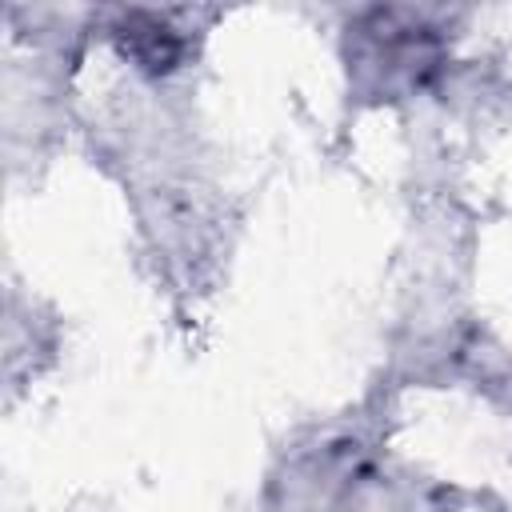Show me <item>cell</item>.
<instances>
[{
	"mask_svg": "<svg viewBox=\"0 0 512 512\" xmlns=\"http://www.w3.org/2000/svg\"><path fill=\"white\" fill-rule=\"evenodd\" d=\"M124 32H128V52L148 64V68H164L176 60V40L164 24H156L152 16H128L124 20Z\"/></svg>",
	"mask_w": 512,
	"mask_h": 512,
	"instance_id": "cell-1",
	"label": "cell"
}]
</instances>
